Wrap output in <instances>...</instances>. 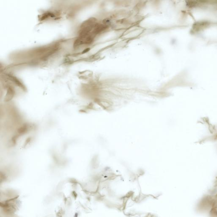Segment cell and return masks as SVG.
<instances>
[{"label":"cell","instance_id":"1","mask_svg":"<svg viewBox=\"0 0 217 217\" xmlns=\"http://www.w3.org/2000/svg\"><path fill=\"white\" fill-rule=\"evenodd\" d=\"M14 95L13 90L11 88H9L8 90L6 95L5 101H9L13 98Z\"/></svg>","mask_w":217,"mask_h":217}]
</instances>
